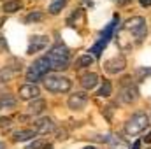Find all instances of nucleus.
I'll return each instance as SVG.
<instances>
[{"label": "nucleus", "instance_id": "nucleus-18", "mask_svg": "<svg viewBox=\"0 0 151 149\" xmlns=\"http://www.w3.org/2000/svg\"><path fill=\"white\" fill-rule=\"evenodd\" d=\"M93 62H95V58L88 53V54H81L77 60H76L74 67L76 69H86V67H91L93 65Z\"/></svg>", "mask_w": 151, "mask_h": 149}, {"label": "nucleus", "instance_id": "nucleus-10", "mask_svg": "<svg viewBox=\"0 0 151 149\" xmlns=\"http://www.w3.org/2000/svg\"><path fill=\"white\" fill-rule=\"evenodd\" d=\"M47 44H49V37H47V35H34V37H30L27 54H35V53H39V51L46 49Z\"/></svg>", "mask_w": 151, "mask_h": 149}, {"label": "nucleus", "instance_id": "nucleus-14", "mask_svg": "<svg viewBox=\"0 0 151 149\" xmlns=\"http://www.w3.org/2000/svg\"><path fill=\"white\" fill-rule=\"evenodd\" d=\"M97 84H99V75L95 72H86L81 75V86L84 90H93Z\"/></svg>", "mask_w": 151, "mask_h": 149}, {"label": "nucleus", "instance_id": "nucleus-11", "mask_svg": "<svg viewBox=\"0 0 151 149\" xmlns=\"http://www.w3.org/2000/svg\"><path fill=\"white\" fill-rule=\"evenodd\" d=\"M125 67H127V62H125L123 56H114V58L107 60V62L104 63V70H106L107 74H113V75L123 72Z\"/></svg>", "mask_w": 151, "mask_h": 149}, {"label": "nucleus", "instance_id": "nucleus-30", "mask_svg": "<svg viewBox=\"0 0 151 149\" xmlns=\"http://www.w3.org/2000/svg\"><path fill=\"white\" fill-rule=\"evenodd\" d=\"M142 7H151V0H139Z\"/></svg>", "mask_w": 151, "mask_h": 149}, {"label": "nucleus", "instance_id": "nucleus-32", "mask_svg": "<svg viewBox=\"0 0 151 149\" xmlns=\"http://www.w3.org/2000/svg\"><path fill=\"white\" fill-rule=\"evenodd\" d=\"M128 2H130V0H118L119 5H125V4H128Z\"/></svg>", "mask_w": 151, "mask_h": 149}, {"label": "nucleus", "instance_id": "nucleus-25", "mask_svg": "<svg viewBox=\"0 0 151 149\" xmlns=\"http://www.w3.org/2000/svg\"><path fill=\"white\" fill-rule=\"evenodd\" d=\"M27 149H46V140H42V139L40 140H35V142H32Z\"/></svg>", "mask_w": 151, "mask_h": 149}, {"label": "nucleus", "instance_id": "nucleus-29", "mask_svg": "<svg viewBox=\"0 0 151 149\" xmlns=\"http://www.w3.org/2000/svg\"><path fill=\"white\" fill-rule=\"evenodd\" d=\"M142 140H144L146 144H151V130L146 133V137H142Z\"/></svg>", "mask_w": 151, "mask_h": 149}, {"label": "nucleus", "instance_id": "nucleus-15", "mask_svg": "<svg viewBox=\"0 0 151 149\" xmlns=\"http://www.w3.org/2000/svg\"><path fill=\"white\" fill-rule=\"evenodd\" d=\"M44 109H46V100H42V98H35L28 104V114H32V116L42 114Z\"/></svg>", "mask_w": 151, "mask_h": 149}, {"label": "nucleus", "instance_id": "nucleus-19", "mask_svg": "<svg viewBox=\"0 0 151 149\" xmlns=\"http://www.w3.org/2000/svg\"><path fill=\"white\" fill-rule=\"evenodd\" d=\"M67 2H69V0H53V2L49 4V7H47L49 14H53V16L60 14V12H62V9H65Z\"/></svg>", "mask_w": 151, "mask_h": 149}, {"label": "nucleus", "instance_id": "nucleus-7", "mask_svg": "<svg viewBox=\"0 0 151 149\" xmlns=\"http://www.w3.org/2000/svg\"><path fill=\"white\" fill-rule=\"evenodd\" d=\"M139 98V90L135 84H132V77H123L121 90H119V100L123 104H132Z\"/></svg>", "mask_w": 151, "mask_h": 149}, {"label": "nucleus", "instance_id": "nucleus-9", "mask_svg": "<svg viewBox=\"0 0 151 149\" xmlns=\"http://www.w3.org/2000/svg\"><path fill=\"white\" fill-rule=\"evenodd\" d=\"M39 95H40V90H39L37 84H23V86H19V90H18V97H19V100H28V102H32V100H35L39 98Z\"/></svg>", "mask_w": 151, "mask_h": 149}, {"label": "nucleus", "instance_id": "nucleus-34", "mask_svg": "<svg viewBox=\"0 0 151 149\" xmlns=\"http://www.w3.org/2000/svg\"><path fill=\"white\" fill-rule=\"evenodd\" d=\"M146 149H151V148H146Z\"/></svg>", "mask_w": 151, "mask_h": 149}, {"label": "nucleus", "instance_id": "nucleus-20", "mask_svg": "<svg viewBox=\"0 0 151 149\" xmlns=\"http://www.w3.org/2000/svg\"><path fill=\"white\" fill-rule=\"evenodd\" d=\"M42 19H44V12H40V11H34V12L27 14L25 23H27V25H32V23H39V21H42Z\"/></svg>", "mask_w": 151, "mask_h": 149}, {"label": "nucleus", "instance_id": "nucleus-17", "mask_svg": "<svg viewBox=\"0 0 151 149\" xmlns=\"http://www.w3.org/2000/svg\"><path fill=\"white\" fill-rule=\"evenodd\" d=\"M21 7H23V4H21V2H18V0H5V2L2 4V11H4L5 14L18 12Z\"/></svg>", "mask_w": 151, "mask_h": 149}, {"label": "nucleus", "instance_id": "nucleus-6", "mask_svg": "<svg viewBox=\"0 0 151 149\" xmlns=\"http://www.w3.org/2000/svg\"><path fill=\"white\" fill-rule=\"evenodd\" d=\"M49 70H51L49 62H47L46 56H42V58L35 60V62L28 67V70H27V81H30V84H35L37 81L44 79L46 75L49 74Z\"/></svg>", "mask_w": 151, "mask_h": 149}, {"label": "nucleus", "instance_id": "nucleus-1", "mask_svg": "<svg viewBox=\"0 0 151 149\" xmlns=\"http://www.w3.org/2000/svg\"><path fill=\"white\" fill-rule=\"evenodd\" d=\"M121 32L130 35V46L141 44L146 39V34H148V23H146V19L142 16H134V18L127 19Z\"/></svg>", "mask_w": 151, "mask_h": 149}, {"label": "nucleus", "instance_id": "nucleus-4", "mask_svg": "<svg viewBox=\"0 0 151 149\" xmlns=\"http://www.w3.org/2000/svg\"><path fill=\"white\" fill-rule=\"evenodd\" d=\"M150 125V116L146 112H135L132 117H128L125 121V133L130 137H135L139 133H142Z\"/></svg>", "mask_w": 151, "mask_h": 149}, {"label": "nucleus", "instance_id": "nucleus-27", "mask_svg": "<svg viewBox=\"0 0 151 149\" xmlns=\"http://www.w3.org/2000/svg\"><path fill=\"white\" fill-rule=\"evenodd\" d=\"M11 125H12L11 117H0V128H9Z\"/></svg>", "mask_w": 151, "mask_h": 149}, {"label": "nucleus", "instance_id": "nucleus-13", "mask_svg": "<svg viewBox=\"0 0 151 149\" xmlns=\"http://www.w3.org/2000/svg\"><path fill=\"white\" fill-rule=\"evenodd\" d=\"M35 133H37V132L32 130V128H21V130H16V132L12 133V140H14V142H25V140L34 139Z\"/></svg>", "mask_w": 151, "mask_h": 149}, {"label": "nucleus", "instance_id": "nucleus-2", "mask_svg": "<svg viewBox=\"0 0 151 149\" xmlns=\"http://www.w3.org/2000/svg\"><path fill=\"white\" fill-rule=\"evenodd\" d=\"M51 70H67L70 65V49L63 44H56L47 54H46Z\"/></svg>", "mask_w": 151, "mask_h": 149}, {"label": "nucleus", "instance_id": "nucleus-33", "mask_svg": "<svg viewBox=\"0 0 151 149\" xmlns=\"http://www.w3.org/2000/svg\"><path fill=\"white\" fill-rule=\"evenodd\" d=\"M83 149H99L97 146H86V148H83Z\"/></svg>", "mask_w": 151, "mask_h": 149}, {"label": "nucleus", "instance_id": "nucleus-3", "mask_svg": "<svg viewBox=\"0 0 151 149\" xmlns=\"http://www.w3.org/2000/svg\"><path fill=\"white\" fill-rule=\"evenodd\" d=\"M42 82H44V88L51 93H67L72 88V81L60 74H47L42 79Z\"/></svg>", "mask_w": 151, "mask_h": 149}, {"label": "nucleus", "instance_id": "nucleus-23", "mask_svg": "<svg viewBox=\"0 0 151 149\" xmlns=\"http://www.w3.org/2000/svg\"><path fill=\"white\" fill-rule=\"evenodd\" d=\"M11 77H12V70H11L9 67L0 69V82H9Z\"/></svg>", "mask_w": 151, "mask_h": 149}, {"label": "nucleus", "instance_id": "nucleus-16", "mask_svg": "<svg viewBox=\"0 0 151 149\" xmlns=\"http://www.w3.org/2000/svg\"><path fill=\"white\" fill-rule=\"evenodd\" d=\"M16 105H18V100L12 95H9V93L0 95V111H4V109H16Z\"/></svg>", "mask_w": 151, "mask_h": 149}, {"label": "nucleus", "instance_id": "nucleus-5", "mask_svg": "<svg viewBox=\"0 0 151 149\" xmlns=\"http://www.w3.org/2000/svg\"><path fill=\"white\" fill-rule=\"evenodd\" d=\"M118 23H119V18H118V16H114L113 21H111V23H109V25L106 27V30L102 32L100 39H99V40H97V42H95V44L91 46V49L88 51V53H90L91 56H97V58H99V56H100V54L104 53V49H106V46L109 44V40H111V37H113L114 28H116V25H118Z\"/></svg>", "mask_w": 151, "mask_h": 149}, {"label": "nucleus", "instance_id": "nucleus-31", "mask_svg": "<svg viewBox=\"0 0 151 149\" xmlns=\"http://www.w3.org/2000/svg\"><path fill=\"white\" fill-rule=\"evenodd\" d=\"M130 149H141V140H135V142H134V146H132Z\"/></svg>", "mask_w": 151, "mask_h": 149}, {"label": "nucleus", "instance_id": "nucleus-8", "mask_svg": "<svg viewBox=\"0 0 151 149\" xmlns=\"http://www.w3.org/2000/svg\"><path fill=\"white\" fill-rule=\"evenodd\" d=\"M67 105H69V109H70V111H74V112L83 111V109L88 105V95H86V93H83V91L70 95V97H69V100H67Z\"/></svg>", "mask_w": 151, "mask_h": 149}, {"label": "nucleus", "instance_id": "nucleus-22", "mask_svg": "<svg viewBox=\"0 0 151 149\" xmlns=\"http://www.w3.org/2000/svg\"><path fill=\"white\" fill-rule=\"evenodd\" d=\"M151 75V67H137L135 69V77L139 81H142L144 77H150Z\"/></svg>", "mask_w": 151, "mask_h": 149}, {"label": "nucleus", "instance_id": "nucleus-21", "mask_svg": "<svg viewBox=\"0 0 151 149\" xmlns=\"http://www.w3.org/2000/svg\"><path fill=\"white\" fill-rule=\"evenodd\" d=\"M111 93H113V84H111V81H104L102 86H100V90L97 91V95H99V97H111Z\"/></svg>", "mask_w": 151, "mask_h": 149}, {"label": "nucleus", "instance_id": "nucleus-26", "mask_svg": "<svg viewBox=\"0 0 151 149\" xmlns=\"http://www.w3.org/2000/svg\"><path fill=\"white\" fill-rule=\"evenodd\" d=\"M79 16H81V9H76L74 12L70 14V18L67 19V25H70V27H72V21H74V19H77Z\"/></svg>", "mask_w": 151, "mask_h": 149}, {"label": "nucleus", "instance_id": "nucleus-28", "mask_svg": "<svg viewBox=\"0 0 151 149\" xmlns=\"http://www.w3.org/2000/svg\"><path fill=\"white\" fill-rule=\"evenodd\" d=\"M56 139H58V140H65V139H67V132H65V130H60V132L56 133Z\"/></svg>", "mask_w": 151, "mask_h": 149}, {"label": "nucleus", "instance_id": "nucleus-12", "mask_svg": "<svg viewBox=\"0 0 151 149\" xmlns=\"http://www.w3.org/2000/svg\"><path fill=\"white\" fill-rule=\"evenodd\" d=\"M35 132L40 135H47L51 132H55V123L51 117H40L35 121Z\"/></svg>", "mask_w": 151, "mask_h": 149}, {"label": "nucleus", "instance_id": "nucleus-24", "mask_svg": "<svg viewBox=\"0 0 151 149\" xmlns=\"http://www.w3.org/2000/svg\"><path fill=\"white\" fill-rule=\"evenodd\" d=\"M109 149H130V148H128V146H127V144L119 139V137H116L113 142L109 144Z\"/></svg>", "mask_w": 151, "mask_h": 149}]
</instances>
